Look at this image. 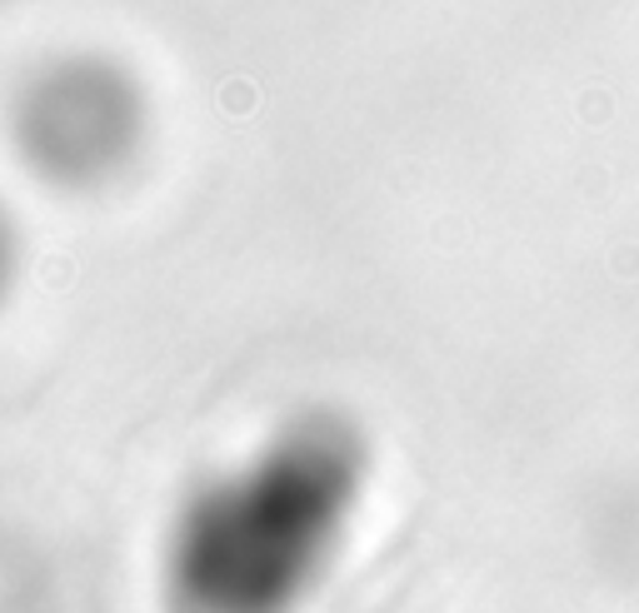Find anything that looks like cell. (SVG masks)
I'll use <instances>...</instances> for the list:
<instances>
[{
	"mask_svg": "<svg viewBox=\"0 0 639 613\" xmlns=\"http://www.w3.org/2000/svg\"><path fill=\"white\" fill-rule=\"evenodd\" d=\"M145 130V100L106 55L45 60L15 96V151L35 175L66 190L125 170Z\"/></svg>",
	"mask_w": 639,
	"mask_h": 613,
	"instance_id": "obj_2",
	"label": "cell"
},
{
	"mask_svg": "<svg viewBox=\"0 0 639 613\" xmlns=\"http://www.w3.org/2000/svg\"><path fill=\"white\" fill-rule=\"evenodd\" d=\"M360 449L335 420H295L175 524V613H290L355 504Z\"/></svg>",
	"mask_w": 639,
	"mask_h": 613,
	"instance_id": "obj_1",
	"label": "cell"
},
{
	"mask_svg": "<svg viewBox=\"0 0 639 613\" xmlns=\"http://www.w3.org/2000/svg\"><path fill=\"white\" fill-rule=\"evenodd\" d=\"M11 265H15V249H11V230H5V215H0V294L11 285Z\"/></svg>",
	"mask_w": 639,
	"mask_h": 613,
	"instance_id": "obj_3",
	"label": "cell"
}]
</instances>
